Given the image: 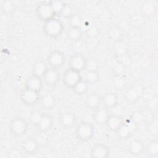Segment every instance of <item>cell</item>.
<instances>
[{"label": "cell", "instance_id": "22", "mask_svg": "<svg viewBox=\"0 0 158 158\" xmlns=\"http://www.w3.org/2000/svg\"><path fill=\"white\" fill-rule=\"evenodd\" d=\"M118 98L117 95L112 92H108L104 94L102 97H101V103L104 105V107L109 109L118 102Z\"/></svg>", "mask_w": 158, "mask_h": 158}, {"label": "cell", "instance_id": "40", "mask_svg": "<svg viewBox=\"0 0 158 158\" xmlns=\"http://www.w3.org/2000/svg\"><path fill=\"white\" fill-rule=\"evenodd\" d=\"M98 28L96 27V26H91L90 27H89L88 28V30H86V33L88 36H95L96 35H98Z\"/></svg>", "mask_w": 158, "mask_h": 158}, {"label": "cell", "instance_id": "25", "mask_svg": "<svg viewBox=\"0 0 158 158\" xmlns=\"http://www.w3.org/2000/svg\"><path fill=\"white\" fill-rule=\"evenodd\" d=\"M15 4L12 1L4 0L1 2V10L4 14L10 15L15 10Z\"/></svg>", "mask_w": 158, "mask_h": 158}, {"label": "cell", "instance_id": "24", "mask_svg": "<svg viewBox=\"0 0 158 158\" xmlns=\"http://www.w3.org/2000/svg\"><path fill=\"white\" fill-rule=\"evenodd\" d=\"M123 36V31L118 26L112 27L108 31V37L114 42L122 40Z\"/></svg>", "mask_w": 158, "mask_h": 158}, {"label": "cell", "instance_id": "19", "mask_svg": "<svg viewBox=\"0 0 158 158\" xmlns=\"http://www.w3.org/2000/svg\"><path fill=\"white\" fill-rule=\"evenodd\" d=\"M39 104L41 108L45 110H51L55 106L56 99L52 94L48 93L41 96Z\"/></svg>", "mask_w": 158, "mask_h": 158}, {"label": "cell", "instance_id": "6", "mask_svg": "<svg viewBox=\"0 0 158 158\" xmlns=\"http://www.w3.org/2000/svg\"><path fill=\"white\" fill-rule=\"evenodd\" d=\"M36 14L38 19L43 22L55 18L56 14L50 4L46 2L40 3L36 8Z\"/></svg>", "mask_w": 158, "mask_h": 158}, {"label": "cell", "instance_id": "26", "mask_svg": "<svg viewBox=\"0 0 158 158\" xmlns=\"http://www.w3.org/2000/svg\"><path fill=\"white\" fill-rule=\"evenodd\" d=\"M144 150L150 156H157L158 155V141L156 139L149 141L145 146Z\"/></svg>", "mask_w": 158, "mask_h": 158}, {"label": "cell", "instance_id": "21", "mask_svg": "<svg viewBox=\"0 0 158 158\" xmlns=\"http://www.w3.org/2000/svg\"><path fill=\"white\" fill-rule=\"evenodd\" d=\"M66 35L69 40L76 42L81 39L83 35V32L81 27H69L66 31Z\"/></svg>", "mask_w": 158, "mask_h": 158}, {"label": "cell", "instance_id": "38", "mask_svg": "<svg viewBox=\"0 0 158 158\" xmlns=\"http://www.w3.org/2000/svg\"><path fill=\"white\" fill-rule=\"evenodd\" d=\"M82 23V19L78 14H73L69 18L70 27H81Z\"/></svg>", "mask_w": 158, "mask_h": 158}, {"label": "cell", "instance_id": "18", "mask_svg": "<svg viewBox=\"0 0 158 158\" xmlns=\"http://www.w3.org/2000/svg\"><path fill=\"white\" fill-rule=\"evenodd\" d=\"M145 145L143 142L139 139L131 140L128 145V151L133 156H138L143 153L144 151Z\"/></svg>", "mask_w": 158, "mask_h": 158}, {"label": "cell", "instance_id": "14", "mask_svg": "<svg viewBox=\"0 0 158 158\" xmlns=\"http://www.w3.org/2000/svg\"><path fill=\"white\" fill-rule=\"evenodd\" d=\"M90 154L93 158H107L110 155V149L106 144L98 143L91 148Z\"/></svg>", "mask_w": 158, "mask_h": 158}, {"label": "cell", "instance_id": "12", "mask_svg": "<svg viewBox=\"0 0 158 158\" xmlns=\"http://www.w3.org/2000/svg\"><path fill=\"white\" fill-rule=\"evenodd\" d=\"M109 115L108 109L105 107H99L93 110L92 117L96 123L103 125H106Z\"/></svg>", "mask_w": 158, "mask_h": 158}, {"label": "cell", "instance_id": "32", "mask_svg": "<svg viewBox=\"0 0 158 158\" xmlns=\"http://www.w3.org/2000/svg\"><path fill=\"white\" fill-rule=\"evenodd\" d=\"M112 72L114 75L124 76L127 70V67L120 61L117 60L112 66Z\"/></svg>", "mask_w": 158, "mask_h": 158}, {"label": "cell", "instance_id": "31", "mask_svg": "<svg viewBox=\"0 0 158 158\" xmlns=\"http://www.w3.org/2000/svg\"><path fill=\"white\" fill-rule=\"evenodd\" d=\"M113 85L118 89H123L126 85V78L125 76L114 75L112 78Z\"/></svg>", "mask_w": 158, "mask_h": 158}, {"label": "cell", "instance_id": "11", "mask_svg": "<svg viewBox=\"0 0 158 158\" xmlns=\"http://www.w3.org/2000/svg\"><path fill=\"white\" fill-rule=\"evenodd\" d=\"M44 84V83L41 77L33 73L26 80L25 87L40 93L43 88Z\"/></svg>", "mask_w": 158, "mask_h": 158}, {"label": "cell", "instance_id": "37", "mask_svg": "<svg viewBox=\"0 0 158 158\" xmlns=\"http://www.w3.org/2000/svg\"><path fill=\"white\" fill-rule=\"evenodd\" d=\"M50 5L51 6L52 8L56 12V15H59L60 13L61 10H62L63 7L65 5L66 2L60 1V0H53V1H50L49 2Z\"/></svg>", "mask_w": 158, "mask_h": 158}, {"label": "cell", "instance_id": "35", "mask_svg": "<svg viewBox=\"0 0 158 158\" xmlns=\"http://www.w3.org/2000/svg\"><path fill=\"white\" fill-rule=\"evenodd\" d=\"M109 114L114 115L118 117H123L125 114V108L124 107L119 104L118 102L114 105V106L108 109Z\"/></svg>", "mask_w": 158, "mask_h": 158}, {"label": "cell", "instance_id": "33", "mask_svg": "<svg viewBox=\"0 0 158 158\" xmlns=\"http://www.w3.org/2000/svg\"><path fill=\"white\" fill-rule=\"evenodd\" d=\"M43 114V113L41 112V111L38 110H33L29 115V122H30V123L32 125L35 126L36 127L37 125H38L41 117H42Z\"/></svg>", "mask_w": 158, "mask_h": 158}, {"label": "cell", "instance_id": "20", "mask_svg": "<svg viewBox=\"0 0 158 158\" xmlns=\"http://www.w3.org/2000/svg\"><path fill=\"white\" fill-rule=\"evenodd\" d=\"M125 122L123 117H118L114 115H109L106 125L109 130L115 131Z\"/></svg>", "mask_w": 158, "mask_h": 158}, {"label": "cell", "instance_id": "29", "mask_svg": "<svg viewBox=\"0 0 158 158\" xmlns=\"http://www.w3.org/2000/svg\"><path fill=\"white\" fill-rule=\"evenodd\" d=\"M48 67H48L44 62L38 60L33 65V73L42 78L43 74L45 73Z\"/></svg>", "mask_w": 158, "mask_h": 158}, {"label": "cell", "instance_id": "30", "mask_svg": "<svg viewBox=\"0 0 158 158\" xmlns=\"http://www.w3.org/2000/svg\"><path fill=\"white\" fill-rule=\"evenodd\" d=\"M83 79L89 85H95L99 80V73L98 72L86 71Z\"/></svg>", "mask_w": 158, "mask_h": 158}, {"label": "cell", "instance_id": "7", "mask_svg": "<svg viewBox=\"0 0 158 158\" xmlns=\"http://www.w3.org/2000/svg\"><path fill=\"white\" fill-rule=\"evenodd\" d=\"M40 93L24 87L20 92V98L22 103L28 106H32L39 103L41 98Z\"/></svg>", "mask_w": 158, "mask_h": 158}, {"label": "cell", "instance_id": "2", "mask_svg": "<svg viewBox=\"0 0 158 158\" xmlns=\"http://www.w3.org/2000/svg\"><path fill=\"white\" fill-rule=\"evenodd\" d=\"M95 128L93 125L88 122L82 121L80 122L75 129V135L80 141L88 142L91 140L94 136Z\"/></svg>", "mask_w": 158, "mask_h": 158}, {"label": "cell", "instance_id": "34", "mask_svg": "<svg viewBox=\"0 0 158 158\" xmlns=\"http://www.w3.org/2000/svg\"><path fill=\"white\" fill-rule=\"evenodd\" d=\"M99 65L98 62L93 58L86 59L85 70L86 71L91 72H98Z\"/></svg>", "mask_w": 158, "mask_h": 158}, {"label": "cell", "instance_id": "39", "mask_svg": "<svg viewBox=\"0 0 158 158\" xmlns=\"http://www.w3.org/2000/svg\"><path fill=\"white\" fill-rule=\"evenodd\" d=\"M73 14L72 9L71 6H70V4L66 3L59 15L62 16V17H65V18H69V19Z\"/></svg>", "mask_w": 158, "mask_h": 158}, {"label": "cell", "instance_id": "13", "mask_svg": "<svg viewBox=\"0 0 158 158\" xmlns=\"http://www.w3.org/2000/svg\"><path fill=\"white\" fill-rule=\"evenodd\" d=\"M23 151L28 155L35 154L40 148V144L37 139L33 137H28L22 144Z\"/></svg>", "mask_w": 158, "mask_h": 158}, {"label": "cell", "instance_id": "1", "mask_svg": "<svg viewBox=\"0 0 158 158\" xmlns=\"http://www.w3.org/2000/svg\"><path fill=\"white\" fill-rule=\"evenodd\" d=\"M43 30L48 37L56 39L62 34L64 26L59 19L55 17L43 22Z\"/></svg>", "mask_w": 158, "mask_h": 158}, {"label": "cell", "instance_id": "3", "mask_svg": "<svg viewBox=\"0 0 158 158\" xmlns=\"http://www.w3.org/2000/svg\"><path fill=\"white\" fill-rule=\"evenodd\" d=\"M9 129L13 136H22L25 135L28 130V122L23 117H14L9 123Z\"/></svg>", "mask_w": 158, "mask_h": 158}, {"label": "cell", "instance_id": "27", "mask_svg": "<svg viewBox=\"0 0 158 158\" xmlns=\"http://www.w3.org/2000/svg\"><path fill=\"white\" fill-rule=\"evenodd\" d=\"M114 49L115 54L118 57L125 55L128 54V48L127 44L123 42L122 40H120L115 42V45L114 46Z\"/></svg>", "mask_w": 158, "mask_h": 158}, {"label": "cell", "instance_id": "36", "mask_svg": "<svg viewBox=\"0 0 158 158\" xmlns=\"http://www.w3.org/2000/svg\"><path fill=\"white\" fill-rule=\"evenodd\" d=\"M131 122H133L136 125H138L139 124L144 122V114L143 111L142 110H136L133 112L129 118Z\"/></svg>", "mask_w": 158, "mask_h": 158}, {"label": "cell", "instance_id": "5", "mask_svg": "<svg viewBox=\"0 0 158 158\" xmlns=\"http://www.w3.org/2000/svg\"><path fill=\"white\" fill-rule=\"evenodd\" d=\"M82 78L80 72L70 67H69L65 70L62 77L64 86L71 89H72Z\"/></svg>", "mask_w": 158, "mask_h": 158}, {"label": "cell", "instance_id": "23", "mask_svg": "<svg viewBox=\"0 0 158 158\" xmlns=\"http://www.w3.org/2000/svg\"><path fill=\"white\" fill-rule=\"evenodd\" d=\"M115 132L117 138L120 139H127L133 133L125 122H124V123Z\"/></svg>", "mask_w": 158, "mask_h": 158}, {"label": "cell", "instance_id": "4", "mask_svg": "<svg viewBox=\"0 0 158 158\" xmlns=\"http://www.w3.org/2000/svg\"><path fill=\"white\" fill-rule=\"evenodd\" d=\"M144 87L140 84H135L128 88L123 93V97L127 102L133 104L142 97L144 93Z\"/></svg>", "mask_w": 158, "mask_h": 158}, {"label": "cell", "instance_id": "15", "mask_svg": "<svg viewBox=\"0 0 158 158\" xmlns=\"http://www.w3.org/2000/svg\"><path fill=\"white\" fill-rule=\"evenodd\" d=\"M59 121L62 127L65 128L73 127L77 122V117L73 112H64L60 114Z\"/></svg>", "mask_w": 158, "mask_h": 158}, {"label": "cell", "instance_id": "17", "mask_svg": "<svg viewBox=\"0 0 158 158\" xmlns=\"http://www.w3.org/2000/svg\"><path fill=\"white\" fill-rule=\"evenodd\" d=\"M101 104V97L95 93L88 94L85 99V106L89 109H95L99 107Z\"/></svg>", "mask_w": 158, "mask_h": 158}, {"label": "cell", "instance_id": "28", "mask_svg": "<svg viewBox=\"0 0 158 158\" xmlns=\"http://www.w3.org/2000/svg\"><path fill=\"white\" fill-rule=\"evenodd\" d=\"M89 84L82 78L76 85L72 88L73 91L78 95H83L88 92L89 88Z\"/></svg>", "mask_w": 158, "mask_h": 158}, {"label": "cell", "instance_id": "9", "mask_svg": "<svg viewBox=\"0 0 158 158\" xmlns=\"http://www.w3.org/2000/svg\"><path fill=\"white\" fill-rule=\"evenodd\" d=\"M47 61L50 67L59 69L65 64V56L62 51L56 49L49 53L47 57Z\"/></svg>", "mask_w": 158, "mask_h": 158}, {"label": "cell", "instance_id": "10", "mask_svg": "<svg viewBox=\"0 0 158 158\" xmlns=\"http://www.w3.org/2000/svg\"><path fill=\"white\" fill-rule=\"evenodd\" d=\"M86 60V59L83 55L79 52H75L70 56L69 61V66L81 72L85 70Z\"/></svg>", "mask_w": 158, "mask_h": 158}, {"label": "cell", "instance_id": "16", "mask_svg": "<svg viewBox=\"0 0 158 158\" xmlns=\"http://www.w3.org/2000/svg\"><path fill=\"white\" fill-rule=\"evenodd\" d=\"M54 121L53 117L49 114L43 113L36 128L40 131L46 133L51 130L54 126Z\"/></svg>", "mask_w": 158, "mask_h": 158}, {"label": "cell", "instance_id": "8", "mask_svg": "<svg viewBox=\"0 0 158 158\" xmlns=\"http://www.w3.org/2000/svg\"><path fill=\"white\" fill-rule=\"evenodd\" d=\"M45 85L49 86H54L60 79V74L57 69L49 67L42 77Z\"/></svg>", "mask_w": 158, "mask_h": 158}]
</instances>
